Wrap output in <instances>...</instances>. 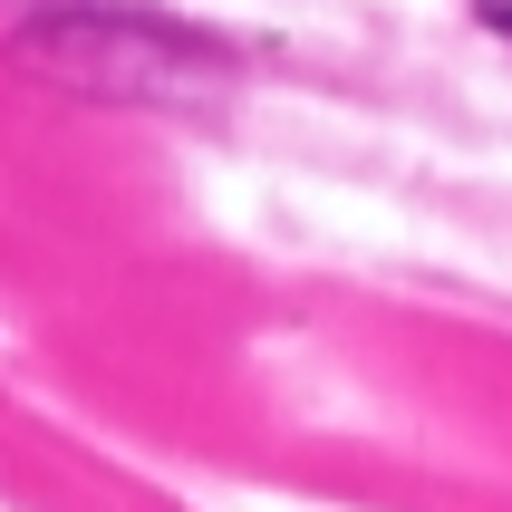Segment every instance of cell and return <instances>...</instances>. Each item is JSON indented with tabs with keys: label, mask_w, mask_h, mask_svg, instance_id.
<instances>
[{
	"label": "cell",
	"mask_w": 512,
	"mask_h": 512,
	"mask_svg": "<svg viewBox=\"0 0 512 512\" xmlns=\"http://www.w3.org/2000/svg\"><path fill=\"white\" fill-rule=\"evenodd\" d=\"M10 68L39 87H68L87 107H213L232 97L242 58L194 20L126 10V0H39L10 29Z\"/></svg>",
	"instance_id": "cell-1"
},
{
	"label": "cell",
	"mask_w": 512,
	"mask_h": 512,
	"mask_svg": "<svg viewBox=\"0 0 512 512\" xmlns=\"http://www.w3.org/2000/svg\"><path fill=\"white\" fill-rule=\"evenodd\" d=\"M484 29H512V0H484Z\"/></svg>",
	"instance_id": "cell-2"
}]
</instances>
